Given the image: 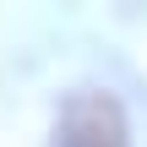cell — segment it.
<instances>
[{
	"instance_id": "cell-1",
	"label": "cell",
	"mask_w": 147,
	"mask_h": 147,
	"mask_svg": "<svg viewBox=\"0 0 147 147\" xmlns=\"http://www.w3.org/2000/svg\"><path fill=\"white\" fill-rule=\"evenodd\" d=\"M49 147H131L120 98H115V93H98V87L71 93V98L60 104V115H55Z\"/></svg>"
}]
</instances>
